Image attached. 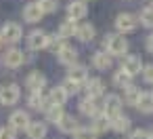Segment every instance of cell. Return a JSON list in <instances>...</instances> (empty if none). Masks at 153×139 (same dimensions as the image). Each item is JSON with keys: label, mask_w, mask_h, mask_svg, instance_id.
Wrapping results in <instances>:
<instances>
[{"label": "cell", "mask_w": 153, "mask_h": 139, "mask_svg": "<svg viewBox=\"0 0 153 139\" xmlns=\"http://www.w3.org/2000/svg\"><path fill=\"white\" fill-rule=\"evenodd\" d=\"M105 49L109 55L113 57H124L126 51H128V40L124 38V34H111V36H105Z\"/></svg>", "instance_id": "cell-1"}, {"label": "cell", "mask_w": 153, "mask_h": 139, "mask_svg": "<svg viewBox=\"0 0 153 139\" xmlns=\"http://www.w3.org/2000/svg\"><path fill=\"white\" fill-rule=\"evenodd\" d=\"M136 26H138V21L132 13H120L115 17V28H117L120 34H130V32L136 30Z\"/></svg>", "instance_id": "cell-2"}, {"label": "cell", "mask_w": 153, "mask_h": 139, "mask_svg": "<svg viewBox=\"0 0 153 139\" xmlns=\"http://www.w3.org/2000/svg\"><path fill=\"white\" fill-rule=\"evenodd\" d=\"M21 97V91L17 84H7L0 89V105H15Z\"/></svg>", "instance_id": "cell-3"}, {"label": "cell", "mask_w": 153, "mask_h": 139, "mask_svg": "<svg viewBox=\"0 0 153 139\" xmlns=\"http://www.w3.org/2000/svg\"><path fill=\"white\" fill-rule=\"evenodd\" d=\"M0 36H2V40H7V42L15 44V42H19V40H21L23 32H21V26H19V23L9 21V23H4V28H2V30H0Z\"/></svg>", "instance_id": "cell-4"}, {"label": "cell", "mask_w": 153, "mask_h": 139, "mask_svg": "<svg viewBox=\"0 0 153 139\" xmlns=\"http://www.w3.org/2000/svg\"><path fill=\"white\" fill-rule=\"evenodd\" d=\"M120 110H122V99L117 95H107L105 101H103V114L111 120L113 116L120 114Z\"/></svg>", "instance_id": "cell-5"}, {"label": "cell", "mask_w": 153, "mask_h": 139, "mask_svg": "<svg viewBox=\"0 0 153 139\" xmlns=\"http://www.w3.org/2000/svg\"><path fill=\"white\" fill-rule=\"evenodd\" d=\"M122 70H126V72L132 74V76L140 74V72H143V61H140V57H138V55H128V57H124Z\"/></svg>", "instance_id": "cell-6"}, {"label": "cell", "mask_w": 153, "mask_h": 139, "mask_svg": "<svg viewBox=\"0 0 153 139\" xmlns=\"http://www.w3.org/2000/svg\"><path fill=\"white\" fill-rule=\"evenodd\" d=\"M86 13H88V9H86V5H84V0H76V2H69V5H67V17L74 19V21L84 19Z\"/></svg>", "instance_id": "cell-7"}, {"label": "cell", "mask_w": 153, "mask_h": 139, "mask_svg": "<svg viewBox=\"0 0 153 139\" xmlns=\"http://www.w3.org/2000/svg\"><path fill=\"white\" fill-rule=\"evenodd\" d=\"M42 15H44V11H42V7L38 2H32V5H27L23 9V19L27 23H38L42 19Z\"/></svg>", "instance_id": "cell-8"}, {"label": "cell", "mask_w": 153, "mask_h": 139, "mask_svg": "<svg viewBox=\"0 0 153 139\" xmlns=\"http://www.w3.org/2000/svg\"><path fill=\"white\" fill-rule=\"evenodd\" d=\"M57 57H59V61H61L63 65H71V63L78 61V51H76L74 47H69V44H63V47L59 49Z\"/></svg>", "instance_id": "cell-9"}, {"label": "cell", "mask_w": 153, "mask_h": 139, "mask_svg": "<svg viewBox=\"0 0 153 139\" xmlns=\"http://www.w3.org/2000/svg\"><path fill=\"white\" fill-rule=\"evenodd\" d=\"M2 63L7 68H19L23 63V53L19 49H9L4 55H2Z\"/></svg>", "instance_id": "cell-10"}, {"label": "cell", "mask_w": 153, "mask_h": 139, "mask_svg": "<svg viewBox=\"0 0 153 139\" xmlns=\"http://www.w3.org/2000/svg\"><path fill=\"white\" fill-rule=\"evenodd\" d=\"M27 122H30V116H27L23 110L13 112V114H11V118H9V126H13L17 133H19V131H23V128L27 126Z\"/></svg>", "instance_id": "cell-11"}, {"label": "cell", "mask_w": 153, "mask_h": 139, "mask_svg": "<svg viewBox=\"0 0 153 139\" xmlns=\"http://www.w3.org/2000/svg\"><path fill=\"white\" fill-rule=\"evenodd\" d=\"M27 47L32 51H40V49H46V34L40 32V30H34L30 36H27Z\"/></svg>", "instance_id": "cell-12"}, {"label": "cell", "mask_w": 153, "mask_h": 139, "mask_svg": "<svg viewBox=\"0 0 153 139\" xmlns=\"http://www.w3.org/2000/svg\"><path fill=\"white\" fill-rule=\"evenodd\" d=\"M44 84H46V78H44V74H40V72H32V74L25 78V86H27L30 91H42Z\"/></svg>", "instance_id": "cell-13"}, {"label": "cell", "mask_w": 153, "mask_h": 139, "mask_svg": "<svg viewBox=\"0 0 153 139\" xmlns=\"http://www.w3.org/2000/svg\"><path fill=\"white\" fill-rule=\"evenodd\" d=\"M80 112H82L84 116H88V118H97L99 112H101V107L97 105L94 97H86V99L80 103Z\"/></svg>", "instance_id": "cell-14"}, {"label": "cell", "mask_w": 153, "mask_h": 139, "mask_svg": "<svg viewBox=\"0 0 153 139\" xmlns=\"http://www.w3.org/2000/svg\"><path fill=\"white\" fill-rule=\"evenodd\" d=\"M92 65L97 68V70H109L111 68V55L109 53H105V51H99V53H94L92 55Z\"/></svg>", "instance_id": "cell-15"}, {"label": "cell", "mask_w": 153, "mask_h": 139, "mask_svg": "<svg viewBox=\"0 0 153 139\" xmlns=\"http://www.w3.org/2000/svg\"><path fill=\"white\" fill-rule=\"evenodd\" d=\"M84 82H86L84 89H86V95H88V97H99V95H103V89H105V86H103V80H101V78H90V80L86 78Z\"/></svg>", "instance_id": "cell-16"}, {"label": "cell", "mask_w": 153, "mask_h": 139, "mask_svg": "<svg viewBox=\"0 0 153 139\" xmlns=\"http://www.w3.org/2000/svg\"><path fill=\"white\" fill-rule=\"evenodd\" d=\"M109 126H111L115 133H126V131L130 128V118H128V116L117 114V116H113V118L109 120Z\"/></svg>", "instance_id": "cell-17"}, {"label": "cell", "mask_w": 153, "mask_h": 139, "mask_svg": "<svg viewBox=\"0 0 153 139\" xmlns=\"http://www.w3.org/2000/svg\"><path fill=\"white\" fill-rule=\"evenodd\" d=\"M69 78L76 80L78 84L84 82V80L88 78V74H86V65H82V63H71V65H69Z\"/></svg>", "instance_id": "cell-18"}, {"label": "cell", "mask_w": 153, "mask_h": 139, "mask_svg": "<svg viewBox=\"0 0 153 139\" xmlns=\"http://www.w3.org/2000/svg\"><path fill=\"white\" fill-rule=\"evenodd\" d=\"M27 135L32 137V139H40V137H44L46 135V124L44 122H27Z\"/></svg>", "instance_id": "cell-19"}, {"label": "cell", "mask_w": 153, "mask_h": 139, "mask_svg": "<svg viewBox=\"0 0 153 139\" xmlns=\"http://www.w3.org/2000/svg\"><path fill=\"white\" fill-rule=\"evenodd\" d=\"M113 84H115L117 89H126V86H130V84H132V74H128L126 70L115 72V74H113Z\"/></svg>", "instance_id": "cell-20"}, {"label": "cell", "mask_w": 153, "mask_h": 139, "mask_svg": "<svg viewBox=\"0 0 153 139\" xmlns=\"http://www.w3.org/2000/svg\"><path fill=\"white\" fill-rule=\"evenodd\" d=\"M57 124H59V128H61L63 133H71V135H74V131L80 126V124H78V120H76L74 116H65V114L61 116V120H59Z\"/></svg>", "instance_id": "cell-21"}, {"label": "cell", "mask_w": 153, "mask_h": 139, "mask_svg": "<svg viewBox=\"0 0 153 139\" xmlns=\"http://www.w3.org/2000/svg\"><path fill=\"white\" fill-rule=\"evenodd\" d=\"M136 107H138L143 114H151V112H153V95L140 93V97H138V101H136Z\"/></svg>", "instance_id": "cell-22"}, {"label": "cell", "mask_w": 153, "mask_h": 139, "mask_svg": "<svg viewBox=\"0 0 153 139\" xmlns=\"http://www.w3.org/2000/svg\"><path fill=\"white\" fill-rule=\"evenodd\" d=\"M67 91L63 89V86H55L53 91H51V95H48V101L51 103H57V105H63L65 101H67Z\"/></svg>", "instance_id": "cell-23"}, {"label": "cell", "mask_w": 153, "mask_h": 139, "mask_svg": "<svg viewBox=\"0 0 153 139\" xmlns=\"http://www.w3.org/2000/svg\"><path fill=\"white\" fill-rule=\"evenodd\" d=\"M76 36H78L82 42H90V40L94 38V28H92L90 23H84V26H80V28L76 30Z\"/></svg>", "instance_id": "cell-24"}, {"label": "cell", "mask_w": 153, "mask_h": 139, "mask_svg": "<svg viewBox=\"0 0 153 139\" xmlns=\"http://www.w3.org/2000/svg\"><path fill=\"white\" fill-rule=\"evenodd\" d=\"M76 30H78L76 21H74V19H67V21L59 28V36H61V38H69V36H74V34H76Z\"/></svg>", "instance_id": "cell-25"}, {"label": "cell", "mask_w": 153, "mask_h": 139, "mask_svg": "<svg viewBox=\"0 0 153 139\" xmlns=\"http://www.w3.org/2000/svg\"><path fill=\"white\" fill-rule=\"evenodd\" d=\"M61 116H63V110H61V105H57V103H51V107L46 110V120L57 124V122L61 120Z\"/></svg>", "instance_id": "cell-26"}, {"label": "cell", "mask_w": 153, "mask_h": 139, "mask_svg": "<svg viewBox=\"0 0 153 139\" xmlns=\"http://www.w3.org/2000/svg\"><path fill=\"white\" fill-rule=\"evenodd\" d=\"M140 23L145 26V28H153V5L151 7H145L143 11H140Z\"/></svg>", "instance_id": "cell-27"}, {"label": "cell", "mask_w": 153, "mask_h": 139, "mask_svg": "<svg viewBox=\"0 0 153 139\" xmlns=\"http://www.w3.org/2000/svg\"><path fill=\"white\" fill-rule=\"evenodd\" d=\"M126 91V103H130V105H136V101H138V97H140V89H136V86H126L124 89Z\"/></svg>", "instance_id": "cell-28"}, {"label": "cell", "mask_w": 153, "mask_h": 139, "mask_svg": "<svg viewBox=\"0 0 153 139\" xmlns=\"http://www.w3.org/2000/svg\"><path fill=\"white\" fill-rule=\"evenodd\" d=\"M63 47V38L61 36H46V49L53 53H59V49Z\"/></svg>", "instance_id": "cell-29"}, {"label": "cell", "mask_w": 153, "mask_h": 139, "mask_svg": "<svg viewBox=\"0 0 153 139\" xmlns=\"http://www.w3.org/2000/svg\"><path fill=\"white\" fill-rule=\"evenodd\" d=\"M30 105H32L34 110L44 107V97H42V91H32V95H30Z\"/></svg>", "instance_id": "cell-30"}, {"label": "cell", "mask_w": 153, "mask_h": 139, "mask_svg": "<svg viewBox=\"0 0 153 139\" xmlns=\"http://www.w3.org/2000/svg\"><path fill=\"white\" fill-rule=\"evenodd\" d=\"M109 128V118L105 116V118H97L94 122H92V131H94V135H101L103 131H107Z\"/></svg>", "instance_id": "cell-31"}, {"label": "cell", "mask_w": 153, "mask_h": 139, "mask_svg": "<svg viewBox=\"0 0 153 139\" xmlns=\"http://www.w3.org/2000/svg\"><path fill=\"white\" fill-rule=\"evenodd\" d=\"M38 5L42 7V11H44V13H55V11H57V7H59L57 0H40Z\"/></svg>", "instance_id": "cell-32"}, {"label": "cell", "mask_w": 153, "mask_h": 139, "mask_svg": "<svg viewBox=\"0 0 153 139\" xmlns=\"http://www.w3.org/2000/svg\"><path fill=\"white\" fill-rule=\"evenodd\" d=\"M63 89L67 91V95H76V93H78V82L71 80V78H67V80L63 82Z\"/></svg>", "instance_id": "cell-33"}, {"label": "cell", "mask_w": 153, "mask_h": 139, "mask_svg": "<svg viewBox=\"0 0 153 139\" xmlns=\"http://www.w3.org/2000/svg\"><path fill=\"white\" fill-rule=\"evenodd\" d=\"M143 78H145V82H153V65L143 68Z\"/></svg>", "instance_id": "cell-34"}, {"label": "cell", "mask_w": 153, "mask_h": 139, "mask_svg": "<svg viewBox=\"0 0 153 139\" xmlns=\"http://www.w3.org/2000/svg\"><path fill=\"white\" fill-rule=\"evenodd\" d=\"M15 135H17V131L13 126H9V128L7 126H0V137H15Z\"/></svg>", "instance_id": "cell-35"}, {"label": "cell", "mask_w": 153, "mask_h": 139, "mask_svg": "<svg viewBox=\"0 0 153 139\" xmlns=\"http://www.w3.org/2000/svg\"><path fill=\"white\" fill-rule=\"evenodd\" d=\"M149 135H153V133H147V131H143V128L132 131V137H149Z\"/></svg>", "instance_id": "cell-36"}, {"label": "cell", "mask_w": 153, "mask_h": 139, "mask_svg": "<svg viewBox=\"0 0 153 139\" xmlns=\"http://www.w3.org/2000/svg\"><path fill=\"white\" fill-rule=\"evenodd\" d=\"M147 49H149V53H153V34L147 38Z\"/></svg>", "instance_id": "cell-37"}, {"label": "cell", "mask_w": 153, "mask_h": 139, "mask_svg": "<svg viewBox=\"0 0 153 139\" xmlns=\"http://www.w3.org/2000/svg\"><path fill=\"white\" fill-rule=\"evenodd\" d=\"M0 44H2V36H0Z\"/></svg>", "instance_id": "cell-38"}]
</instances>
